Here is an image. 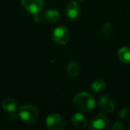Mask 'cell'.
I'll return each mask as SVG.
<instances>
[{"label":"cell","mask_w":130,"mask_h":130,"mask_svg":"<svg viewBox=\"0 0 130 130\" xmlns=\"http://www.w3.org/2000/svg\"><path fill=\"white\" fill-rule=\"evenodd\" d=\"M74 106L82 111H89L95 107V99L91 94L87 92H80L75 95L73 99Z\"/></svg>","instance_id":"obj_1"},{"label":"cell","mask_w":130,"mask_h":130,"mask_svg":"<svg viewBox=\"0 0 130 130\" xmlns=\"http://www.w3.org/2000/svg\"><path fill=\"white\" fill-rule=\"evenodd\" d=\"M18 116L23 123L27 125H34L39 119L38 109L31 104H24L19 109Z\"/></svg>","instance_id":"obj_2"},{"label":"cell","mask_w":130,"mask_h":130,"mask_svg":"<svg viewBox=\"0 0 130 130\" xmlns=\"http://www.w3.org/2000/svg\"><path fill=\"white\" fill-rule=\"evenodd\" d=\"M21 3L25 11L34 16L39 15L45 6L44 0H22Z\"/></svg>","instance_id":"obj_3"},{"label":"cell","mask_w":130,"mask_h":130,"mask_svg":"<svg viewBox=\"0 0 130 130\" xmlns=\"http://www.w3.org/2000/svg\"><path fill=\"white\" fill-rule=\"evenodd\" d=\"M45 124L47 127L51 130H63L66 127L64 119L57 113H52L47 116L45 119Z\"/></svg>","instance_id":"obj_4"},{"label":"cell","mask_w":130,"mask_h":130,"mask_svg":"<svg viewBox=\"0 0 130 130\" xmlns=\"http://www.w3.org/2000/svg\"><path fill=\"white\" fill-rule=\"evenodd\" d=\"M53 38L54 43L59 45H64L68 43L70 39V32L64 26H59L55 28L53 32Z\"/></svg>","instance_id":"obj_5"},{"label":"cell","mask_w":130,"mask_h":130,"mask_svg":"<svg viewBox=\"0 0 130 130\" xmlns=\"http://www.w3.org/2000/svg\"><path fill=\"white\" fill-rule=\"evenodd\" d=\"M109 125V119L105 114L100 113L91 119L89 123V128L93 130L104 129Z\"/></svg>","instance_id":"obj_6"},{"label":"cell","mask_w":130,"mask_h":130,"mask_svg":"<svg viewBox=\"0 0 130 130\" xmlns=\"http://www.w3.org/2000/svg\"><path fill=\"white\" fill-rule=\"evenodd\" d=\"M65 13H66V15L69 19L75 20V19L79 17L80 13H81L80 6L75 1L69 2L65 7Z\"/></svg>","instance_id":"obj_7"},{"label":"cell","mask_w":130,"mask_h":130,"mask_svg":"<svg viewBox=\"0 0 130 130\" xmlns=\"http://www.w3.org/2000/svg\"><path fill=\"white\" fill-rule=\"evenodd\" d=\"M99 106L103 110L106 112H111L114 110L115 108V103L114 100L110 96L103 95L99 100Z\"/></svg>","instance_id":"obj_8"},{"label":"cell","mask_w":130,"mask_h":130,"mask_svg":"<svg viewBox=\"0 0 130 130\" xmlns=\"http://www.w3.org/2000/svg\"><path fill=\"white\" fill-rule=\"evenodd\" d=\"M1 106L5 111L7 112H14L18 109L17 102L12 97L4 98L2 100V103H1Z\"/></svg>","instance_id":"obj_9"},{"label":"cell","mask_w":130,"mask_h":130,"mask_svg":"<svg viewBox=\"0 0 130 130\" xmlns=\"http://www.w3.org/2000/svg\"><path fill=\"white\" fill-rule=\"evenodd\" d=\"M71 123L76 128H84L87 126V119L82 113H75L71 117Z\"/></svg>","instance_id":"obj_10"},{"label":"cell","mask_w":130,"mask_h":130,"mask_svg":"<svg viewBox=\"0 0 130 130\" xmlns=\"http://www.w3.org/2000/svg\"><path fill=\"white\" fill-rule=\"evenodd\" d=\"M60 13L55 9H49L43 14V19L47 23H54L60 20Z\"/></svg>","instance_id":"obj_11"},{"label":"cell","mask_w":130,"mask_h":130,"mask_svg":"<svg viewBox=\"0 0 130 130\" xmlns=\"http://www.w3.org/2000/svg\"><path fill=\"white\" fill-rule=\"evenodd\" d=\"M118 58L124 63H130V47H121L118 51Z\"/></svg>","instance_id":"obj_12"},{"label":"cell","mask_w":130,"mask_h":130,"mask_svg":"<svg viewBox=\"0 0 130 130\" xmlns=\"http://www.w3.org/2000/svg\"><path fill=\"white\" fill-rule=\"evenodd\" d=\"M66 71H67V73L70 77H76L79 73V66L77 62L71 61L67 64Z\"/></svg>","instance_id":"obj_13"},{"label":"cell","mask_w":130,"mask_h":130,"mask_svg":"<svg viewBox=\"0 0 130 130\" xmlns=\"http://www.w3.org/2000/svg\"><path fill=\"white\" fill-rule=\"evenodd\" d=\"M106 87V83L103 79H95L91 84V88L94 93H101Z\"/></svg>","instance_id":"obj_14"},{"label":"cell","mask_w":130,"mask_h":130,"mask_svg":"<svg viewBox=\"0 0 130 130\" xmlns=\"http://www.w3.org/2000/svg\"><path fill=\"white\" fill-rule=\"evenodd\" d=\"M112 30H113V29H112L111 24L109 23V22L105 23L104 25L103 26V28H102V33H103V36L106 37V38L110 37V35L112 34Z\"/></svg>","instance_id":"obj_15"},{"label":"cell","mask_w":130,"mask_h":130,"mask_svg":"<svg viewBox=\"0 0 130 130\" xmlns=\"http://www.w3.org/2000/svg\"><path fill=\"white\" fill-rule=\"evenodd\" d=\"M119 116L121 119H127L130 116V109L127 108V107L121 109L120 111L119 112Z\"/></svg>","instance_id":"obj_16"},{"label":"cell","mask_w":130,"mask_h":130,"mask_svg":"<svg viewBox=\"0 0 130 130\" xmlns=\"http://www.w3.org/2000/svg\"><path fill=\"white\" fill-rule=\"evenodd\" d=\"M111 128L113 130H123L125 128V126L121 122H116L114 123V125L112 126Z\"/></svg>","instance_id":"obj_17"},{"label":"cell","mask_w":130,"mask_h":130,"mask_svg":"<svg viewBox=\"0 0 130 130\" xmlns=\"http://www.w3.org/2000/svg\"><path fill=\"white\" fill-rule=\"evenodd\" d=\"M129 128H130V124H129Z\"/></svg>","instance_id":"obj_18"}]
</instances>
